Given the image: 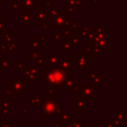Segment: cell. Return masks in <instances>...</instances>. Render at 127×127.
I'll return each mask as SVG.
<instances>
[{"mask_svg": "<svg viewBox=\"0 0 127 127\" xmlns=\"http://www.w3.org/2000/svg\"><path fill=\"white\" fill-rule=\"evenodd\" d=\"M49 80L53 83H59V82H62L64 79V73L62 71V70H54L50 76H49Z\"/></svg>", "mask_w": 127, "mask_h": 127, "instance_id": "6da1fadb", "label": "cell"}]
</instances>
